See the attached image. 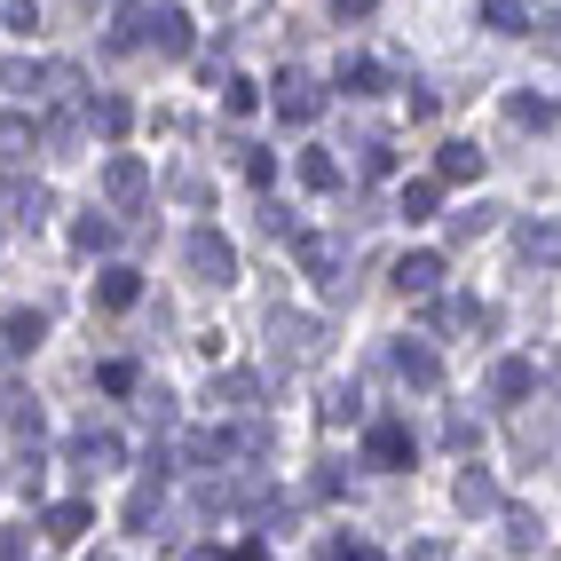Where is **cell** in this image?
Listing matches in <instances>:
<instances>
[{
  "mask_svg": "<svg viewBox=\"0 0 561 561\" xmlns=\"http://www.w3.org/2000/svg\"><path fill=\"white\" fill-rule=\"evenodd\" d=\"M182 261H190V277H206V285H229V277H238V246H229L222 229H190V238H182Z\"/></svg>",
  "mask_w": 561,
  "mask_h": 561,
  "instance_id": "6da1fadb",
  "label": "cell"
},
{
  "mask_svg": "<svg viewBox=\"0 0 561 561\" xmlns=\"http://www.w3.org/2000/svg\"><path fill=\"white\" fill-rule=\"evenodd\" d=\"M270 348L285 356V365H317V356H324V324L317 317H277L270 324Z\"/></svg>",
  "mask_w": 561,
  "mask_h": 561,
  "instance_id": "7a4b0ae2",
  "label": "cell"
},
{
  "mask_svg": "<svg viewBox=\"0 0 561 561\" xmlns=\"http://www.w3.org/2000/svg\"><path fill=\"white\" fill-rule=\"evenodd\" d=\"M270 104H277V119H293V127H309V119L324 111V87H317V80H301V72H285Z\"/></svg>",
  "mask_w": 561,
  "mask_h": 561,
  "instance_id": "3957f363",
  "label": "cell"
},
{
  "mask_svg": "<svg viewBox=\"0 0 561 561\" xmlns=\"http://www.w3.org/2000/svg\"><path fill=\"white\" fill-rule=\"evenodd\" d=\"M104 198H111V206H143V198H151V167H143V158H111V167H104Z\"/></svg>",
  "mask_w": 561,
  "mask_h": 561,
  "instance_id": "277c9868",
  "label": "cell"
},
{
  "mask_svg": "<svg viewBox=\"0 0 561 561\" xmlns=\"http://www.w3.org/2000/svg\"><path fill=\"white\" fill-rule=\"evenodd\" d=\"M143 40L158 56H190V16L182 9H143Z\"/></svg>",
  "mask_w": 561,
  "mask_h": 561,
  "instance_id": "5b68a950",
  "label": "cell"
},
{
  "mask_svg": "<svg viewBox=\"0 0 561 561\" xmlns=\"http://www.w3.org/2000/svg\"><path fill=\"white\" fill-rule=\"evenodd\" d=\"M530 387H538L530 356H499V365H490V395H499V404H530Z\"/></svg>",
  "mask_w": 561,
  "mask_h": 561,
  "instance_id": "8992f818",
  "label": "cell"
},
{
  "mask_svg": "<svg viewBox=\"0 0 561 561\" xmlns=\"http://www.w3.org/2000/svg\"><path fill=\"white\" fill-rule=\"evenodd\" d=\"M365 458H372V467H411V427L404 419H380L365 435Z\"/></svg>",
  "mask_w": 561,
  "mask_h": 561,
  "instance_id": "52a82bcc",
  "label": "cell"
},
{
  "mask_svg": "<svg viewBox=\"0 0 561 561\" xmlns=\"http://www.w3.org/2000/svg\"><path fill=\"white\" fill-rule=\"evenodd\" d=\"M395 285H404V293H419V301H427V293L443 285V253H404V261H395Z\"/></svg>",
  "mask_w": 561,
  "mask_h": 561,
  "instance_id": "ba28073f",
  "label": "cell"
},
{
  "mask_svg": "<svg viewBox=\"0 0 561 561\" xmlns=\"http://www.w3.org/2000/svg\"><path fill=\"white\" fill-rule=\"evenodd\" d=\"M395 372H404L411 387H435L443 380V356L427 348V341H404V348H395Z\"/></svg>",
  "mask_w": 561,
  "mask_h": 561,
  "instance_id": "9c48e42d",
  "label": "cell"
},
{
  "mask_svg": "<svg viewBox=\"0 0 561 561\" xmlns=\"http://www.w3.org/2000/svg\"><path fill=\"white\" fill-rule=\"evenodd\" d=\"M522 261H530V270H561V222H530L522 229Z\"/></svg>",
  "mask_w": 561,
  "mask_h": 561,
  "instance_id": "30bf717a",
  "label": "cell"
},
{
  "mask_svg": "<svg viewBox=\"0 0 561 561\" xmlns=\"http://www.w3.org/2000/svg\"><path fill=\"white\" fill-rule=\"evenodd\" d=\"M395 214H404V222H435L443 214V182H404V190H395Z\"/></svg>",
  "mask_w": 561,
  "mask_h": 561,
  "instance_id": "8fae6325",
  "label": "cell"
},
{
  "mask_svg": "<svg viewBox=\"0 0 561 561\" xmlns=\"http://www.w3.org/2000/svg\"><path fill=\"white\" fill-rule=\"evenodd\" d=\"M435 182H482V151H475V143H443Z\"/></svg>",
  "mask_w": 561,
  "mask_h": 561,
  "instance_id": "7c38bea8",
  "label": "cell"
},
{
  "mask_svg": "<svg viewBox=\"0 0 561 561\" xmlns=\"http://www.w3.org/2000/svg\"><path fill=\"white\" fill-rule=\"evenodd\" d=\"M95 301H104V309H135L143 301V277L135 270H104V277H95Z\"/></svg>",
  "mask_w": 561,
  "mask_h": 561,
  "instance_id": "4fadbf2b",
  "label": "cell"
},
{
  "mask_svg": "<svg viewBox=\"0 0 561 561\" xmlns=\"http://www.w3.org/2000/svg\"><path fill=\"white\" fill-rule=\"evenodd\" d=\"M9 222L40 229V222H48V190H40V182H9Z\"/></svg>",
  "mask_w": 561,
  "mask_h": 561,
  "instance_id": "5bb4252c",
  "label": "cell"
},
{
  "mask_svg": "<svg viewBox=\"0 0 561 561\" xmlns=\"http://www.w3.org/2000/svg\"><path fill=\"white\" fill-rule=\"evenodd\" d=\"M301 270H309L317 285H333V277H341V246H333V238H301Z\"/></svg>",
  "mask_w": 561,
  "mask_h": 561,
  "instance_id": "9a60e30c",
  "label": "cell"
},
{
  "mask_svg": "<svg viewBox=\"0 0 561 561\" xmlns=\"http://www.w3.org/2000/svg\"><path fill=\"white\" fill-rule=\"evenodd\" d=\"M40 530H48L56 546H72V538L87 530V506H80V499H63V506H48V522H40Z\"/></svg>",
  "mask_w": 561,
  "mask_h": 561,
  "instance_id": "2e32d148",
  "label": "cell"
},
{
  "mask_svg": "<svg viewBox=\"0 0 561 561\" xmlns=\"http://www.w3.org/2000/svg\"><path fill=\"white\" fill-rule=\"evenodd\" d=\"M0 333H9V348H40L48 317H40V309H9V324H0Z\"/></svg>",
  "mask_w": 561,
  "mask_h": 561,
  "instance_id": "e0dca14e",
  "label": "cell"
},
{
  "mask_svg": "<svg viewBox=\"0 0 561 561\" xmlns=\"http://www.w3.org/2000/svg\"><path fill=\"white\" fill-rule=\"evenodd\" d=\"M301 182L309 190H341V158L333 151H301Z\"/></svg>",
  "mask_w": 561,
  "mask_h": 561,
  "instance_id": "ac0fdd59",
  "label": "cell"
},
{
  "mask_svg": "<svg viewBox=\"0 0 561 561\" xmlns=\"http://www.w3.org/2000/svg\"><path fill=\"white\" fill-rule=\"evenodd\" d=\"M253 395H261V380H253V372H222V380H214V404H229V411H246Z\"/></svg>",
  "mask_w": 561,
  "mask_h": 561,
  "instance_id": "d6986e66",
  "label": "cell"
},
{
  "mask_svg": "<svg viewBox=\"0 0 561 561\" xmlns=\"http://www.w3.org/2000/svg\"><path fill=\"white\" fill-rule=\"evenodd\" d=\"M482 24L490 32H530V9L522 0H482Z\"/></svg>",
  "mask_w": 561,
  "mask_h": 561,
  "instance_id": "ffe728a7",
  "label": "cell"
},
{
  "mask_svg": "<svg viewBox=\"0 0 561 561\" xmlns=\"http://www.w3.org/2000/svg\"><path fill=\"white\" fill-rule=\"evenodd\" d=\"M32 143H40V135H32V119H24V111H9V119H0V158H24Z\"/></svg>",
  "mask_w": 561,
  "mask_h": 561,
  "instance_id": "44dd1931",
  "label": "cell"
},
{
  "mask_svg": "<svg viewBox=\"0 0 561 561\" xmlns=\"http://www.w3.org/2000/svg\"><path fill=\"white\" fill-rule=\"evenodd\" d=\"M341 87H348V95H380V87H387V72H380L372 56H356L348 72H341Z\"/></svg>",
  "mask_w": 561,
  "mask_h": 561,
  "instance_id": "7402d4cb",
  "label": "cell"
},
{
  "mask_svg": "<svg viewBox=\"0 0 561 561\" xmlns=\"http://www.w3.org/2000/svg\"><path fill=\"white\" fill-rule=\"evenodd\" d=\"M506 119L514 127H553V104L546 95H506Z\"/></svg>",
  "mask_w": 561,
  "mask_h": 561,
  "instance_id": "603a6c76",
  "label": "cell"
},
{
  "mask_svg": "<svg viewBox=\"0 0 561 561\" xmlns=\"http://www.w3.org/2000/svg\"><path fill=\"white\" fill-rule=\"evenodd\" d=\"M482 324V301H443L435 309V333H475Z\"/></svg>",
  "mask_w": 561,
  "mask_h": 561,
  "instance_id": "cb8c5ba5",
  "label": "cell"
},
{
  "mask_svg": "<svg viewBox=\"0 0 561 561\" xmlns=\"http://www.w3.org/2000/svg\"><path fill=\"white\" fill-rule=\"evenodd\" d=\"M490 499H499V490H490V475H482V467H467V475H458V506H467V514H482Z\"/></svg>",
  "mask_w": 561,
  "mask_h": 561,
  "instance_id": "d4e9b609",
  "label": "cell"
},
{
  "mask_svg": "<svg viewBox=\"0 0 561 561\" xmlns=\"http://www.w3.org/2000/svg\"><path fill=\"white\" fill-rule=\"evenodd\" d=\"M72 238H80V246H87V253H104V246H111V238H119V229H111V222H104V214H80V229H72Z\"/></svg>",
  "mask_w": 561,
  "mask_h": 561,
  "instance_id": "484cf974",
  "label": "cell"
},
{
  "mask_svg": "<svg viewBox=\"0 0 561 561\" xmlns=\"http://www.w3.org/2000/svg\"><path fill=\"white\" fill-rule=\"evenodd\" d=\"M253 104H261V95H253V80H222V111H229V119H246Z\"/></svg>",
  "mask_w": 561,
  "mask_h": 561,
  "instance_id": "4316f807",
  "label": "cell"
},
{
  "mask_svg": "<svg viewBox=\"0 0 561 561\" xmlns=\"http://www.w3.org/2000/svg\"><path fill=\"white\" fill-rule=\"evenodd\" d=\"M87 119H95V127H104V135H127V119H135V111H127V104H119V95H104V104H95Z\"/></svg>",
  "mask_w": 561,
  "mask_h": 561,
  "instance_id": "83f0119b",
  "label": "cell"
},
{
  "mask_svg": "<svg viewBox=\"0 0 561 561\" xmlns=\"http://www.w3.org/2000/svg\"><path fill=\"white\" fill-rule=\"evenodd\" d=\"M490 222H499V214H490V206H475V214H458V222H451V238H467V246H475Z\"/></svg>",
  "mask_w": 561,
  "mask_h": 561,
  "instance_id": "f1b7e54d",
  "label": "cell"
},
{
  "mask_svg": "<svg viewBox=\"0 0 561 561\" xmlns=\"http://www.w3.org/2000/svg\"><path fill=\"white\" fill-rule=\"evenodd\" d=\"M372 9H380V0H333V16H341V24H365Z\"/></svg>",
  "mask_w": 561,
  "mask_h": 561,
  "instance_id": "f546056e",
  "label": "cell"
},
{
  "mask_svg": "<svg viewBox=\"0 0 561 561\" xmlns=\"http://www.w3.org/2000/svg\"><path fill=\"white\" fill-rule=\"evenodd\" d=\"M324 561H387V553H365V546H348V538H333V553Z\"/></svg>",
  "mask_w": 561,
  "mask_h": 561,
  "instance_id": "4dcf8cb0",
  "label": "cell"
},
{
  "mask_svg": "<svg viewBox=\"0 0 561 561\" xmlns=\"http://www.w3.org/2000/svg\"><path fill=\"white\" fill-rule=\"evenodd\" d=\"M0 561H24V530H0Z\"/></svg>",
  "mask_w": 561,
  "mask_h": 561,
  "instance_id": "1f68e13d",
  "label": "cell"
},
{
  "mask_svg": "<svg viewBox=\"0 0 561 561\" xmlns=\"http://www.w3.org/2000/svg\"><path fill=\"white\" fill-rule=\"evenodd\" d=\"M411 561H451V546H419V553H411Z\"/></svg>",
  "mask_w": 561,
  "mask_h": 561,
  "instance_id": "d6a6232c",
  "label": "cell"
},
{
  "mask_svg": "<svg viewBox=\"0 0 561 561\" xmlns=\"http://www.w3.org/2000/svg\"><path fill=\"white\" fill-rule=\"evenodd\" d=\"M87 561H111V553H87Z\"/></svg>",
  "mask_w": 561,
  "mask_h": 561,
  "instance_id": "836d02e7",
  "label": "cell"
},
{
  "mask_svg": "<svg viewBox=\"0 0 561 561\" xmlns=\"http://www.w3.org/2000/svg\"><path fill=\"white\" fill-rule=\"evenodd\" d=\"M553 561H561V553H553Z\"/></svg>",
  "mask_w": 561,
  "mask_h": 561,
  "instance_id": "e575fe53",
  "label": "cell"
}]
</instances>
